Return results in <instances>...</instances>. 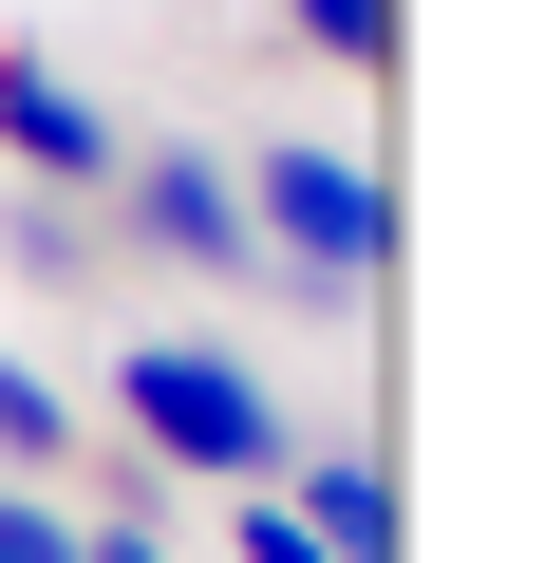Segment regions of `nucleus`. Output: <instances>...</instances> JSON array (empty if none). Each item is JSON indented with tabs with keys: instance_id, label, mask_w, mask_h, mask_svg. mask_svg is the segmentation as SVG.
Instances as JSON below:
<instances>
[{
	"instance_id": "39448f33",
	"label": "nucleus",
	"mask_w": 545,
	"mask_h": 563,
	"mask_svg": "<svg viewBox=\"0 0 545 563\" xmlns=\"http://www.w3.org/2000/svg\"><path fill=\"white\" fill-rule=\"evenodd\" d=\"M283 526H302L320 563H395V470H377L358 432H302V470H283Z\"/></svg>"
},
{
	"instance_id": "f257e3e1",
	"label": "nucleus",
	"mask_w": 545,
	"mask_h": 563,
	"mask_svg": "<svg viewBox=\"0 0 545 563\" xmlns=\"http://www.w3.org/2000/svg\"><path fill=\"white\" fill-rule=\"evenodd\" d=\"M113 451L207 470V488H283L302 413L263 395V357H226V339H113Z\"/></svg>"
},
{
	"instance_id": "7ed1b4c3",
	"label": "nucleus",
	"mask_w": 545,
	"mask_h": 563,
	"mask_svg": "<svg viewBox=\"0 0 545 563\" xmlns=\"http://www.w3.org/2000/svg\"><path fill=\"white\" fill-rule=\"evenodd\" d=\"M95 225H132L151 263H188V282H263V244H244V188H226V151H113V207Z\"/></svg>"
},
{
	"instance_id": "1a4fd4ad",
	"label": "nucleus",
	"mask_w": 545,
	"mask_h": 563,
	"mask_svg": "<svg viewBox=\"0 0 545 563\" xmlns=\"http://www.w3.org/2000/svg\"><path fill=\"white\" fill-rule=\"evenodd\" d=\"M0 563H76V507L57 488H0Z\"/></svg>"
},
{
	"instance_id": "423d86ee",
	"label": "nucleus",
	"mask_w": 545,
	"mask_h": 563,
	"mask_svg": "<svg viewBox=\"0 0 545 563\" xmlns=\"http://www.w3.org/2000/svg\"><path fill=\"white\" fill-rule=\"evenodd\" d=\"M76 451H95V413H76V395L20 357V339H0V488H57Z\"/></svg>"
},
{
	"instance_id": "0eeeda50",
	"label": "nucleus",
	"mask_w": 545,
	"mask_h": 563,
	"mask_svg": "<svg viewBox=\"0 0 545 563\" xmlns=\"http://www.w3.org/2000/svg\"><path fill=\"white\" fill-rule=\"evenodd\" d=\"M0 263L20 282H95V207L76 188H0Z\"/></svg>"
},
{
	"instance_id": "20e7f679",
	"label": "nucleus",
	"mask_w": 545,
	"mask_h": 563,
	"mask_svg": "<svg viewBox=\"0 0 545 563\" xmlns=\"http://www.w3.org/2000/svg\"><path fill=\"white\" fill-rule=\"evenodd\" d=\"M0 151H20V188H76V207H113V113L39 57V38H0Z\"/></svg>"
},
{
	"instance_id": "6e6552de",
	"label": "nucleus",
	"mask_w": 545,
	"mask_h": 563,
	"mask_svg": "<svg viewBox=\"0 0 545 563\" xmlns=\"http://www.w3.org/2000/svg\"><path fill=\"white\" fill-rule=\"evenodd\" d=\"M283 38L339 57V76H395V0H283Z\"/></svg>"
},
{
	"instance_id": "f03ea898",
	"label": "nucleus",
	"mask_w": 545,
	"mask_h": 563,
	"mask_svg": "<svg viewBox=\"0 0 545 563\" xmlns=\"http://www.w3.org/2000/svg\"><path fill=\"white\" fill-rule=\"evenodd\" d=\"M226 188H244V244H263V282H283V301H320V320L377 301V263H395V188H377L358 151L263 132V151H226Z\"/></svg>"
}]
</instances>
